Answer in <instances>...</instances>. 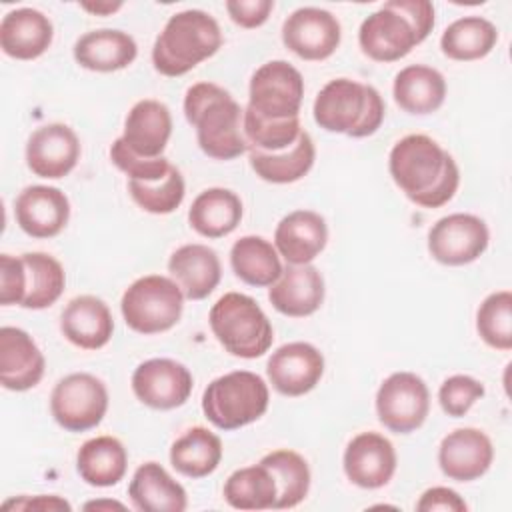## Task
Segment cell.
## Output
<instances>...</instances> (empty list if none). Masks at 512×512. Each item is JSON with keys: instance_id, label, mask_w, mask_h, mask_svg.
<instances>
[{"instance_id": "obj_50", "label": "cell", "mask_w": 512, "mask_h": 512, "mask_svg": "<svg viewBox=\"0 0 512 512\" xmlns=\"http://www.w3.org/2000/svg\"><path fill=\"white\" fill-rule=\"evenodd\" d=\"M124 510L126 506L122 502H116V500H92V502H86L84 504V510Z\"/></svg>"}, {"instance_id": "obj_3", "label": "cell", "mask_w": 512, "mask_h": 512, "mask_svg": "<svg viewBox=\"0 0 512 512\" xmlns=\"http://www.w3.org/2000/svg\"><path fill=\"white\" fill-rule=\"evenodd\" d=\"M222 46V30L204 10H182L168 18L152 46L154 68L170 78L182 76L214 56Z\"/></svg>"}, {"instance_id": "obj_25", "label": "cell", "mask_w": 512, "mask_h": 512, "mask_svg": "<svg viewBox=\"0 0 512 512\" xmlns=\"http://www.w3.org/2000/svg\"><path fill=\"white\" fill-rule=\"evenodd\" d=\"M52 38L50 18L34 8L10 10L0 22V48L16 60L40 58L50 48Z\"/></svg>"}, {"instance_id": "obj_44", "label": "cell", "mask_w": 512, "mask_h": 512, "mask_svg": "<svg viewBox=\"0 0 512 512\" xmlns=\"http://www.w3.org/2000/svg\"><path fill=\"white\" fill-rule=\"evenodd\" d=\"M26 290V274L22 256H0V304L12 306L22 304Z\"/></svg>"}, {"instance_id": "obj_42", "label": "cell", "mask_w": 512, "mask_h": 512, "mask_svg": "<svg viewBox=\"0 0 512 512\" xmlns=\"http://www.w3.org/2000/svg\"><path fill=\"white\" fill-rule=\"evenodd\" d=\"M110 160L112 164L122 170L128 180H140V182H154L166 176L172 168V164L160 156V158H144L134 154L122 138H116L110 146Z\"/></svg>"}, {"instance_id": "obj_22", "label": "cell", "mask_w": 512, "mask_h": 512, "mask_svg": "<svg viewBox=\"0 0 512 512\" xmlns=\"http://www.w3.org/2000/svg\"><path fill=\"white\" fill-rule=\"evenodd\" d=\"M60 330L70 344L82 350H98L110 342L114 318L104 300L82 294L72 298L62 310Z\"/></svg>"}, {"instance_id": "obj_24", "label": "cell", "mask_w": 512, "mask_h": 512, "mask_svg": "<svg viewBox=\"0 0 512 512\" xmlns=\"http://www.w3.org/2000/svg\"><path fill=\"white\" fill-rule=\"evenodd\" d=\"M170 278L180 286L184 298L204 300L210 296L222 278V264L206 244H184L176 248L168 260Z\"/></svg>"}, {"instance_id": "obj_5", "label": "cell", "mask_w": 512, "mask_h": 512, "mask_svg": "<svg viewBox=\"0 0 512 512\" xmlns=\"http://www.w3.org/2000/svg\"><path fill=\"white\" fill-rule=\"evenodd\" d=\"M210 330L222 348L236 358H260L274 340V328L258 302L240 292H226L208 314Z\"/></svg>"}, {"instance_id": "obj_21", "label": "cell", "mask_w": 512, "mask_h": 512, "mask_svg": "<svg viewBox=\"0 0 512 512\" xmlns=\"http://www.w3.org/2000/svg\"><path fill=\"white\" fill-rule=\"evenodd\" d=\"M324 278L312 264H290L270 286L268 300L284 316L306 318L324 302Z\"/></svg>"}, {"instance_id": "obj_1", "label": "cell", "mask_w": 512, "mask_h": 512, "mask_svg": "<svg viewBox=\"0 0 512 512\" xmlns=\"http://www.w3.org/2000/svg\"><path fill=\"white\" fill-rule=\"evenodd\" d=\"M388 170L404 196L422 208L444 206L460 184V170L452 154L426 134L400 138L390 150Z\"/></svg>"}, {"instance_id": "obj_15", "label": "cell", "mask_w": 512, "mask_h": 512, "mask_svg": "<svg viewBox=\"0 0 512 512\" xmlns=\"http://www.w3.org/2000/svg\"><path fill=\"white\" fill-rule=\"evenodd\" d=\"M80 160V140L62 122L36 128L26 142V164L38 178L58 180L68 176Z\"/></svg>"}, {"instance_id": "obj_30", "label": "cell", "mask_w": 512, "mask_h": 512, "mask_svg": "<svg viewBox=\"0 0 512 512\" xmlns=\"http://www.w3.org/2000/svg\"><path fill=\"white\" fill-rule=\"evenodd\" d=\"M392 94L404 112L418 116L432 114L446 100V80L432 66L410 64L396 74Z\"/></svg>"}, {"instance_id": "obj_37", "label": "cell", "mask_w": 512, "mask_h": 512, "mask_svg": "<svg viewBox=\"0 0 512 512\" xmlns=\"http://www.w3.org/2000/svg\"><path fill=\"white\" fill-rule=\"evenodd\" d=\"M24 274H26V290L22 308L42 310L52 306L64 292L66 274L62 264L44 252H26L22 254Z\"/></svg>"}, {"instance_id": "obj_28", "label": "cell", "mask_w": 512, "mask_h": 512, "mask_svg": "<svg viewBox=\"0 0 512 512\" xmlns=\"http://www.w3.org/2000/svg\"><path fill=\"white\" fill-rule=\"evenodd\" d=\"M128 496L140 512H184L186 490L158 462H144L132 474Z\"/></svg>"}, {"instance_id": "obj_47", "label": "cell", "mask_w": 512, "mask_h": 512, "mask_svg": "<svg viewBox=\"0 0 512 512\" xmlns=\"http://www.w3.org/2000/svg\"><path fill=\"white\" fill-rule=\"evenodd\" d=\"M396 8L406 14V18L412 22L420 42L428 38V34L434 28V6L428 0H394Z\"/></svg>"}, {"instance_id": "obj_8", "label": "cell", "mask_w": 512, "mask_h": 512, "mask_svg": "<svg viewBox=\"0 0 512 512\" xmlns=\"http://www.w3.org/2000/svg\"><path fill=\"white\" fill-rule=\"evenodd\" d=\"M304 78L286 60L262 64L250 78L248 106L264 120H288L300 116Z\"/></svg>"}, {"instance_id": "obj_9", "label": "cell", "mask_w": 512, "mask_h": 512, "mask_svg": "<svg viewBox=\"0 0 512 512\" xmlns=\"http://www.w3.org/2000/svg\"><path fill=\"white\" fill-rule=\"evenodd\" d=\"M108 410V390L100 378L74 372L56 382L50 394V412L68 432L96 428Z\"/></svg>"}, {"instance_id": "obj_19", "label": "cell", "mask_w": 512, "mask_h": 512, "mask_svg": "<svg viewBox=\"0 0 512 512\" xmlns=\"http://www.w3.org/2000/svg\"><path fill=\"white\" fill-rule=\"evenodd\" d=\"M14 216L24 234L54 238L70 220V200L56 186H26L14 202Z\"/></svg>"}, {"instance_id": "obj_26", "label": "cell", "mask_w": 512, "mask_h": 512, "mask_svg": "<svg viewBox=\"0 0 512 512\" xmlns=\"http://www.w3.org/2000/svg\"><path fill=\"white\" fill-rule=\"evenodd\" d=\"M172 134V114L160 100L136 102L126 120L122 142L138 156L160 158Z\"/></svg>"}, {"instance_id": "obj_39", "label": "cell", "mask_w": 512, "mask_h": 512, "mask_svg": "<svg viewBox=\"0 0 512 512\" xmlns=\"http://www.w3.org/2000/svg\"><path fill=\"white\" fill-rule=\"evenodd\" d=\"M478 336L496 350L512 348V292L498 290L482 300L476 312Z\"/></svg>"}, {"instance_id": "obj_31", "label": "cell", "mask_w": 512, "mask_h": 512, "mask_svg": "<svg viewBox=\"0 0 512 512\" xmlns=\"http://www.w3.org/2000/svg\"><path fill=\"white\" fill-rule=\"evenodd\" d=\"M128 468V452L114 436H96L86 440L76 454L80 478L96 488L116 486Z\"/></svg>"}, {"instance_id": "obj_46", "label": "cell", "mask_w": 512, "mask_h": 512, "mask_svg": "<svg viewBox=\"0 0 512 512\" xmlns=\"http://www.w3.org/2000/svg\"><path fill=\"white\" fill-rule=\"evenodd\" d=\"M416 510L420 512H434V510H444V512H466L468 504L464 498L446 486H434L422 492V496L416 502Z\"/></svg>"}, {"instance_id": "obj_7", "label": "cell", "mask_w": 512, "mask_h": 512, "mask_svg": "<svg viewBox=\"0 0 512 512\" xmlns=\"http://www.w3.org/2000/svg\"><path fill=\"white\" fill-rule=\"evenodd\" d=\"M120 310L130 330L160 334L178 324L184 310V294L172 278L148 274L126 288Z\"/></svg>"}, {"instance_id": "obj_18", "label": "cell", "mask_w": 512, "mask_h": 512, "mask_svg": "<svg viewBox=\"0 0 512 512\" xmlns=\"http://www.w3.org/2000/svg\"><path fill=\"white\" fill-rule=\"evenodd\" d=\"M494 460L492 440L478 428L466 426L446 434L438 446V464L446 478L472 482L484 476Z\"/></svg>"}, {"instance_id": "obj_33", "label": "cell", "mask_w": 512, "mask_h": 512, "mask_svg": "<svg viewBox=\"0 0 512 512\" xmlns=\"http://www.w3.org/2000/svg\"><path fill=\"white\" fill-rule=\"evenodd\" d=\"M230 266L244 284L256 288L272 286L284 270L276 246L256 234L242 236L232 244Z\"/></svg>"}, {"instance_id": "obj_36", "label": "cell", "mask_w": 512, "mask_h": 512, "mask_svg": "<svg viewBox=\"0 0 512 512\" xmlns=\"http://www.w3.org/2000/svg\"><path fill=\"white\" fill-rule=\"evenodd\" d=\"M276 478L262 462L234 470L224 482V500L236 510H274Z\"/></svg>"}, {"instance_id": "obj_2", "label": "cell", "mask_w": 512, "mask_h": 512, "mask_svg": "<svg viewBox=\"0 0 512 512\" xmlns=\"http://www.w3.org/2000/svg\"><path fill=\"white\" fill-rule=\"evenodd\" d=\"M184 116L196 130L200 150L214 160H234L248 152L242 130L244 110L228 90L214 82H196L186 90Z\"/></svg>"}, {"instance_id": "obj_49", "label": "cell", "mask_w": 512, "mask_h": 512, "mask_svg": "<svg viewBox=\"0 0 512 512\" xmlns=\"http://www.w3.org/2000/svg\"><path fill=\"white\" fill-rule=\"evenodd\" d=\"M124 4L122 2H82L80 8L90 12V14H96V16H110L114 12H118Z\"/></svg>"}, {"instance_id": "obj_20", "label": "cell", "mask_w": 512, "mask_h": 512, "mask_svg": "<svg viewBox=\"0 0 512 512\" xmlns=\"http://www.w3.org/2000/svg\"><path fill=\"white\" fill-rule=\"evenodd\" d=\"M46 360L34 338L16 326L0 328V382L6 390L26 392L44 376Z\"/></svg>"}, {"instance_id": "obj_35", "label": "cell", "mask_w": 512, "mask_h": 512, "mask_svg": "<svg viewBox=\"0 0 512 512\" xmlns=\"http://www.w3.org/2000/svg\"><path fill=\"white\" fill-rule=\"evenodd\" d=\"M498 42L496 26L482 16H464L446 26L440 38L442 54L450 60L472 62L488 56Z\"/></svg>"}, {"instance_id": "obj_6", "label": "cell", "mask_w": 512, "mask_h": 512, "mask_svg": "<svg viewBox=\"0 0 512 512\" xmlns=\"http://www.w3.org/2000/svg\"><path fill=\"white\" fill-rule=\"evenodd\" d=\"M270 390L262 376L234 370L214 378L202 394V412L220 430H238L264 416Z\"/></svg>"}, {"instance_id": "obj_43", "label": "cell", "mask_w": 512, "mask_h": 512, "mask_svg": "<svg viewBox=\"0 0 512 512\" xmlns=\"http://www.w3.org/2000/svg\"><path fill=\"white\" fill-rule=\"evenodd\" d=\"M482 396L484 384L468 374H454L446 378L438 390L440 408L452 418L464 416Z\"/></svg>"}, {"instance_id": "obj_41", "label": "cell", "mask_w": 512, "mask_h": 512, "mask_svg": "<svg viewBox=\"0 0 512 512\" xmlns=\"http://www.w3.org/2000/svg\"><path fill=\"white\" fill-rule=\"evenodd\" d=\"M128 192L144 212L170 214L182 204L186 194V184L180 170L172 166L166 176L154 182L128 180Z\"/></svg>"}, {"instance_id": "obj_45", "label": "cell", "mask_w": 512, "mask_h": 512, "mask_svg": "<svg viewBox=\"0 0 512 512\" xmlns=\"http://www.w3.org/2000/svg\"><path fill=\"white\" fill-rule=\"evenodd\" d=\"M274 10L272 0H228L226 12L230 20L242 28L262 26Z\"/></svg>"}, {"instance_id": "obj_27", "label": "cell", "mask_w": 512, "mask_h": 512, "mask_svg": "<svg viewBox=\"0 0 512 512\" xmlns=\"http://www.w3.org/2000/svg\"><path fill=\"white\" fill-rule=\"evenodd\" d=\"M138 56L136 40L122 30L100 28L82 34L74 44V60L92 72H116Z\"/></svg>"}, {"instance_id": "obj_40", "label": "cell", "mask_w": 512, "mask_h": 512, "mask_svg": "<svg viewBox=\"0 0 512 512\" xmlns=\"http://www.w3.org/2000/svg\"><path fill=\"white\" fill-rule=\"evenodd\" d=\"M242 130L248 142V148L260 152H280L290 148L302 134L300 116L288 120H264L254 114L250 108H244Z\"/></svg>"}, {"instance_id": "obj_23", "label": "cell", "mask_w": 512, "mask_h": 512, "mask_svg": "<svg viewBox=\"0 0 512 512\" xmlns=\"http://www.w3.org/2000/svg\"><path fill=\"white\" fill-rule=\"evenodd\" d=\"M326 242V220L314 210H294L274 230V246L288 264H310L326 248Z\"/></svg>"}, {"instance_id": "obj_13", "label": "cell", "mask_w": 512, "mask_h": 512, "mask_svg": "<svg viewBox=\"0 0 512 512\" xmlns=\"http://www.w3.org/2000/svg\"><path fill=\"white\" fill-rule=\"evenodd\" d=\"M192 372L172 358H150L132 374V392L148 408L174 410L192 394Z\"/></svg>"}, {"instance_id": "obj_38", "label": "cell", "mask_w": 512, "mask_h": 512, "mask_svg": "<svg viewBox=\"0 0 512 512\" xmlns=\"http://www.w3.org/2000/svg\"><path fill=\"white\" fill-rule=\"evenodd\" d=\"M260 462L266 468H270V472L276 478L278 496H276L274 510L294 508L308 496L312 476H310V466L304 460V456H300L294 450L280 448V450L266 454Z\"/></svg>"}, {"instance_id": "obj_4", "label": "cell", "mask_w": 512, "mask_h": 512, "mask_svg": "<svg viewBox=\"0 0 512 512\" xmlns=\"http://www.w3.org/2000/svg\"><path fill=\"white\" fill-rule=\"evenodd\" d=\"M312 112L316 124L326 132L366 138L380 128L386 106L374 86L336 78L316 94Z\"/></svg>"}, {"instance_id": "obj_17", "label": "cell", "mask_w": 512, "mask_h": 512, "mask_svg": "<svg viewBox=\"0 0 512 512\" xmlns=\"http://www.w3.org/2000/svg\"><path fill=\"white\" fill-rule=\"evenodd\" d=\"M398 466L394 444L378 432L356 434L342 456V468L346 478L366 490L386 486Z\"/></svg>"}, {"instance_id": "obj_16", "label": "cell", "mask_w": 512, "mask_h": 512, "mask_svg": "<svg viewBox=\"0 0 512 512\" xmlns=\"http://www.w3.org/2000/svg\"><path fill=\"white\" fill-rule=\"evenodd\" d=\"M266 374L282 396H304L316 388L324 374V356L310 342H288L272 352Z\"/></svg>"}, {"instance_id": "obj_10", "label": "cell", "mask_w": 512, "mask_h": 512, "mask_svg": "<svg viewBox=\"0 0 512 512\" xmlns=\"http://www.w3.org/2000/svg\"><path fill=\"white\" fill-rule=\"evenodd\" d=\"M430 412V390L414 372L390 374L376 392L378 420L394 434L418 430Z\"/></svg>"}, {"instance_id": "obj_29", "label": "cell", "mask_w": 512, "mask_h": 512, "mask_svg": "<svg viewBox=\"0 0 512 512\" xmlns=\"http://www.w3.org/2000/svg\"><path fill=\"white\" fill-rule=\"evenodd\" d=\"M242 200L236 192L228 188H206L202 190L190 210L188 222L194 232L204 238H222L234 232L242 220Z\"/></svg>"}, {"instance_id": "obj_11", "label": "cell", "mask_w": 512, "mask_h": 512, "mask_svg": "<svg viewBox=\"0 0 512 512\" xmlns=\"http://www.w3.org/2000/svg\"><path fill=\"white\" fill-rule=\"evenodd\" d=\"M490 242L488 226L474 214H448L428 232V252L444 266H464L478 260Z\"/></svg>"}, {"instance_id": "obj_14", "label": "cell", "mask_w": 512, "mask_h": 512, "mask_svg": "<svg viewBox=\"0 0 512 512\" xmlns=\"http://www.w3.org/2000/svg\"><path fill=\"white\" fill-rule=\"evenodd\" d=\"M338 18L316 6L294 10L282 24V42L302 60H326L340 46Z\"/></svg>"}, {"instance_id": "obj_12", "label": "cell", "mask_w": 512, "mask_h": 512, "mask_svg": "<svg viewBox=\"0 0 512 512\" xmlns=\"http://www.w3.org/2000/svg\"><path fill=\"white\" fill-rule=\"evenodd\" d=\"M358 44L374 62H396L408 56L420 44V38L406 14L390 0L364 18L358 30Z\"/></svg>"}, {"instance_id": "obj_34", "label": "cell", "mask_w": 512, "mask_h": 512, "mask_svg": "<svg viewBox=\"0 0 512 512\" xmlns=\"http://www.w3.org/2000/svg\"><path fill=\"white\" fill-rule=\"evenodd\" d=\"M222 460V440L204 426L186 430L170 446L172 468L188 478H204L212 474Z\"/></svg>"}, {"instance_id": "obj_48", "label": "cell", "mask_w": 512, "mask_h": 512, "mask_svg": "<svg viewBox=\"0 0 512 512\" xmlns=\"http://www.w3.org/2000/svg\"><path fill=\"white\" fill-rule=\"evenodd\" d=\"M2 508L4 510H42V512L72 510V506L60 496H20V498L6 500Z\"/></svg>"}, {"instance_id": "obj_32", "label": "cell", "mask_w": 512, "mask_h": 512, "mask_svg": "<svg viewBox=\"0 0 512 512\" xmlns=\"http://www.w3.org/2000/svg\"><path fill=\"white\" fill-rule=\"evenodd\" d=\"M316 158V148L312 136L302 130L300 138L286 150L280 152H260L256 148H248L250 168L258 178L272 184H290L304 178Z\"/></svg>"}]
</instances>
